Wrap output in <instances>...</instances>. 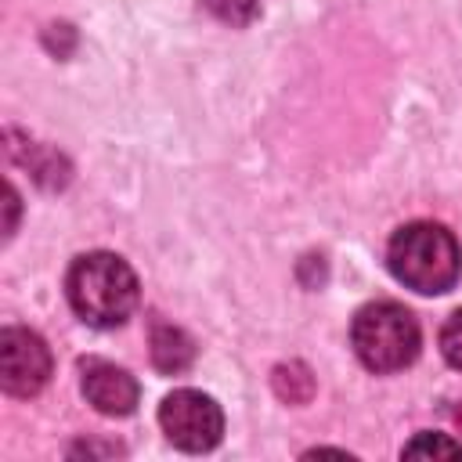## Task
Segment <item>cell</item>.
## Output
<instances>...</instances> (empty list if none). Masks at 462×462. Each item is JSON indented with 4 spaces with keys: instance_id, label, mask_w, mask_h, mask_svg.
Here are the masks:
<instances>
[{
    "instance_id": "5b68a950",
    "label": "cell",
    "mask_w": 462,
    "mask_h": 462,
    "mask_svg": "<svg viewBox=\"0 0 462 462\" xmlns=\"http://www.w3.org/2000/svg\"><path fill=\"white\" fill-rule=\"evenodd\" d=\"M51 375V350L29 328L0 332V386L11 397H32Z\"/></svg>"
},
{
    "instance_id": "277c9868",
    "label": "cell",
    "mask_w": 462,
    "mask_h": 462,
    "mask_svg": "<svg viewBox=\"0 0 462 462\" xmlns=\"http://www.w3.org/2000/svg\"><path fill=\"white\" fill-rule=\"evenodd\" d=\"M159 426L180 451H209L220 444L224 415L213 397L199 390H173L159 404Z\"/></svg>"
},
{
    "instance_id": "7a4b0ae2",
    "label": "cell",
    "mask_w": 462,
    "mask_h": 462,
    "mask_svg": "<svg viewBox=\"0 0 462 462\" xmlns=\"http://www.w3.org/2000/svg\"><path fill=\"white\" fill-rule=\"evenodd\" d=\"M386 263L401 285H408L422 296H437L458 282L462 253L448 227L415 220V224H404L393 231V238L386 245Z\"/></svg>"
},
{
    "instance_id": "30bf717a",
    "label": "cell",
    "mask_w": 462,
    "mask_h": 462,
    "mask_svg": "<svg viewBox=\"0 0 462 462\" xmlns=\"http://www.w3.org/2000/svg\"><path fill=\"white\" fill-rule=\"evenodd\" d=\"M206 7L220 22H231V25H245L256 18V0H206Z\"/></svg>"
},
{
    "instance_id": "9c48e42d",
    "label": "cell",
    "mask_w": 462,
    "mask_h": 462,
    "mask_svg": "<svg viewBox=\"0 0 462 462\" xmlns=\"http://www.w3.org/2000/svg\"><path fill=\"white\" fill-rule=\"evenodd\" d=\"M440 354L451 368L462 372V310H455L440 328Z\"/></svg>"
},
{
    "instance_id": "52a82bcc",
    "label": "cell",
    "mask_w": 462,
    "mask_h": 462,
    "mask_svg": "<svg viewBox=\"0 0 462 462\" xmlns=\"http://www.w3.org/2000/svg\"><path fill=\"white\" fill-rule=\"evenodd\" d=\"M191 357H195V346L180 328H173V325H155L152 328V361H155V368L184 372L191 365Z\"/></svg>"
},
{
    "instance_id": "ba28073f",
    "label": "cell",
    "mask_w": 462,
    "mask_h": 462,
    "mask_svg": "<svg viewBox=\"0 0 462 462\" xmlns=\"http://www.w3.org/2000/svg\"><path fill=\"white\" fill-rule=\"evenodd\" d=\"M404 455H408V458H419V455L462 458V444H458V440H448V437H440V433H419L411 444H404Z\"/></svg>"
},
{
    "instance_id": "8fae6325",
    "label": "cell",
    "mask_w": 462,
    "mask_h": 462,
    "mask_svg": "<svg viewBox=\"0 0 462 462\" xmlns=\"http://www.w3.org/2000/svg\"><path fill=\"white\" fill-rule=\"evenodd\" d=\"M451 419H455V430H458V444H462V401H458V408L451 411Z\"/></svg>"
},
{
    "instance_id": "8992f818",
    "label": "cell",
    "mask_w": 462,
    "mask_h": 462,
    "mask_svg": "<svg viewBox=\"0 0 462 462\" xmlns=\"http://www.w3.org/2000/svg\"><path fill=\"white\" fill-rule=\"evenodd\" d=\"M83 397L101 415H130L137 408V383L126 368H116L108 361H87L83 365Z\"/></svg>"
},
{
    "instance_id": "6da1fadb",
    "label": "cell",
    "mask_w": 462,
    "mask_h": 462,
    "mask_svg": "<svg viewBox=\"0 0 462 462\" xmlns=\"http://www.w3.org/2000/svg\"><path fill=\"white\" fill-rule=\"evenodd\" d=\"M72 310L97 328H116L137 307V274L116 253H83L65 274Z\"/></svg>"
},
{
    "instance_id": "3957f363",
    "label": "cell",
    "mask_w": 462,
    "mask_h": 462,
    "mask_svg": "<svg viewBox=\"0 0 462 462\" xmlns=\"http://www.w3.org/2000/svg\"><path fill=\"white\" fill-rule=\"evenodd\" d=\"M350 343H354V354L361 357L365 368L401 372L419 357L422 332H419V321L408 307H401L393 300H375L354 314Z\"/></svg>"
}]
</instances>
